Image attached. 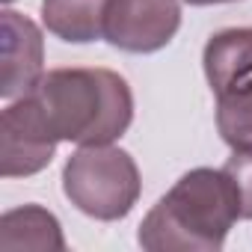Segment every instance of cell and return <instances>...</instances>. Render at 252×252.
Segmentation results:
<instances>
[{
	"instance_id": "obj_4",
	"label": "cell",
	"mask_w": 252,
	"mask_h": 252,
	"mask_svg": "<svg viewBox=\"0 0 252 252\" xmlns=\"http://www.w3.org/2000/svg\"><path fill=\"white\" fill-rule=\"evenodd\" d=\"M202 65L217 98V131L231 149L252 146V27H228L205 42Z\"/></svg>"
},
{
	"instance_id": "obj_10",
	"label": "cell",
	"mask_w": 252,
	"mask_h": 252,
	"mask_svg": "<svg viewBox=\"0 0 252 252\" xmlns=\"http://www.w3.org/2000/svg\"><path fill=\"white\" fill-rule=\"evenodd\" d=\"M225 175L231 178L237 199H240V217L252 220V146L234 149L231 158L225 160Z\"/></svg>"
},
{
	"instance_id": "obj_7",
	"label": "cell",
	"mask_w": 252,
	"mask_h": 252,
	"mask_svg": "<svg viewBox=\"0 0 252 252\" xmlns=\"http://www.w3.org/2000/svg\"><path fill=\"white\" fill-rule=\"evenodd\" d=\"M0 95L15 101L30 95L45 74V42L36 21L6 9L0 18Z\"/></svg>"
},
{
	"instance_id": "obj_9",
	"label": "cell",
	"mask_w": 252,
	"mask_h": 252,
	"mask_svg": "<svg viewBox=\"0 0 252 252\" xmlns=\"http://www.w3.org/2000/svg\"><path fill=\"white\" fill-rule=\"evenodd\" d=\"M110 0H42V24L63 42L86 45L104 39Z\"/></svg>"
},
{
	"instance_id": "obj_2",
	"label": "cell",
	"mask_w": 252,
	"mask_h": 252,
	"mask_svg": "<svg viewBox=\"0 0 252 252\" xmlns=\"http://www.w3.org/2000/svg\"><path fill=\"white\" fill-rule=\"evenodd\" d=\"M30 95L60 143L110 146L134 122V92L110 68H54Z\"/></svg>"
},
{
	"instance_id": "obj_12",
	"label": "cell",
	"mask_w": 252,
	"mask_h": 252,
	"mask_svg": "<svg viewBox=\"0 0 252 252\" xmlns=\"http://www.w3.org/2000/svg\"><path fill=\"white\" fill-rule=\"evenodd\" d=\"M3 3H6V6H9V3H15V0H3Z\"/></svg>"
},
{
	"instance_id": "obj_3",
	"label": "cell",
	"mask_w": 252,
	"mask_h": 252,
	"mask_svg": "<svg viewBox=\"0 0 252 252\" xmlns=\"http://www.w3.org/2000/svg\"><path fill=\"white\" fill-rule=\"evenodd\" d=\"M63 193L92 220H125L143 193L137 160L116 146H80L63 166Z\"/></svg>"
},
{
	"instance_id": "obj_6",
	"label": "cell",
	"mask_w": 252,
	"mask_h": 252,
	"mask_svg": "<svg viewBox=\"0 0 252 252\" xmlns=\"http://www.w3.org/2000/svg\"><path fill=\"white\" fill-rule=\"evenodd\" d=\"M178 27V0H110L104 15V42L125 54H155L175 39Z\"/></svg>"
},
{
	"instance_id": "obj_5",
	"label": "cell",
	"mask_w": 252,
	"mask_h": 252,
	"mask_svg": "<svg viewBox=\"0 0 252 252\" xmlns=\"http://www.w3.org/2000/svg\"><path fill=\"white\" fill-rule=\"evenodd\" d=\"M0 140H3V152H0L3 178H27L42 172L54 160V152L60 146L33 95L9 101L0 116Z\"/></svg>"
},
{
	"instance_id": "obj_11",
	"label": "cell",
	"mask_w": 252,
	"mask_h": 252,
	"mask_svg": "<svg viewBox=\"0 0 252 252\" xmlns=\"http://www.w3.org/2000/svg\"><path fill=\"white\" fill-rule=\"evenodd\" d=\"M190 6H214V3H234V0H184Z\"/></svg>"
},
{
	"instance_id": "obj_8",
	"label": "cell",
	"mask_w": 252,
	"mask_h": 252,
	"mask_svg": "<svg viewBox=\"0 0 252 252\" xmlns=\"http://www.w3.org/2000/svg\"><path fill=\"white\" fill-rule=\"evenodd\" d=\"M0 249H36V252H63L65 237L60 220L42 205H24L6 211L0 220Z\"/></svg>"
},
{
	"instance_id": "obj_1",
	"label": "cell",
	"mask_w": 252,
	"mask_h": 252,
	"mask_svg": "<svg viewBox=\"0 0 252 252\" xmlns=\"http://www.w3.org/2000/svg\"><path fill=\"white\" fill-rule=\"evenodd\" d=\"M240 217V199L225 169H190L140 222L149 252H220Z\"/></svg>"
}]
</instances>
